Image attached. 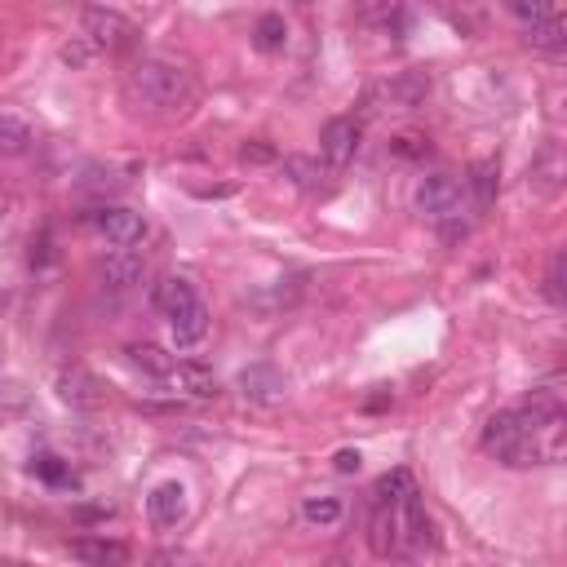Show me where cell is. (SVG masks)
I'll return each mask as SVG.
<instances>
[{"label": "cell", "instance_id": "6da1fadb", "mask_svg": "<svg viewBox=\"0 0 567 567\" xmlns=\"http://www.w3.org/2000/svg\"><path fill=\"white\" fill-rule=\"evenodd\" d=\"M125 98L151 111H182L196 98V75L169 58H142L125 71Z\"/></svg>", "mask_w": 567, "mask_h": 567}, {"label": "cell", "instance_id": "7a4b0ae2", "mask_svg": "<svg viewBox=\"0 0 567 567\" xmlns=\"http://www.w3.org/2000/svg\"><path fill=\"white\" fill-rule=\"evenodd\" d=\"M381 506H386V523H390V554H422L435 545V523L422 510L417 488L394 501H381Z\"/></svg>", "mask_w": 567, "mask_h": 567}, {"label": "cell", "instance_id": "3957f363", "mask_svg": "<svg viewBox=\"0 0 567 567\" xmlns=\"http://www.w3.org/2000/svg\"><path fill=\"white\" fill-rule=\"evenodd\" d=\"M417 213L422 217H430V222H439V226H448V235H465V187L457 182V178H448V174H430V178H422L417 182Z\"/></svg>", "mask_w": 567, "mask_h": 567}, {"label": "cell", "instance_id": "277c9868", "mask_svg": "<svg viewBox=\"0 0 567 567\" xmlns=\"http://www.w3.org/2000/svg\"><path fill=\"white\" fill-rule=\"evenodd\" d=\"M483 448L497 452V461H506V465H515V470L545 461L541 444H536V439L519 426V417H515V413H497L488 426H483Z\"/></svg>", "mask_w": 567, "mask_h": 567}, {"label": "cell", "instance_id": "5b68a950", "mask_svg": "<svg viewBox=\"0 0 567 567\" xmlns=\"http://www.w3.org/2000/svg\"><path fill=\"white\" fill-rule=\"evenodd\" d=\"M80 32H85V40L103 54H125L138 45V27L116 10H85L80 14Z\"/></svg>", "mask_w": 567, "mask_h": 567}, {"label": "cell", "instance_id": "8992f818", "mask_svg": "<svg viewBox=\"0 0 567 567\" xmlns=\"http://www.w3.org/2000/svg\"><path fill=\"white\" fill-rule=\"evenodd\" d=\"M359 138H364V125H359L355 116H338V120L323 125L319 151H323V160H329L333 169H346L351 160L359 155Z\"/></svg>", "mask_w": 567, "mask_h": 567}, {"label": "cell", "instance_id": "52a82bcc", "mask_svg": "<svg viewBox=\"0 0 567 567\" xmlns=\"http://www.w3.org/2000/svg\"><path fill=\"white\" fill-rule=\"evenodd\" d=\"M58 399L71 403V409H103V381L80 364H71L58 373Z\"/></svg>", "mask_w": 567, "mask_h": 567}, {"label": "cell", "instance_id": "ba28073f", "mask_svg": "<svg viewBox=\"0 0 567 567\" xmlns=\"http://www.w3.org/2000/svg\"><path fill=\"white\" fill-rule=\"evenodd\" d=\"M426 94H430V75H426V71H409V75L390 80V85L373 90V94L364 98V107H368V111H373V103H390V107H417Z\"/></svg>", "mask_w": 567, "mask_h": 567}, {"label": "cell", "instance_id": "9c48e42d", "mask_svg": "<svg viewBox=\"0 0 567 567\" xmlns=\"http://www.w3.org/2000/svg\"><path fill=\"white\" fill-rule=\"evenodd\" d=\"M146 510H151L155 528H178V523L187 519V488H182L178 479L155 483L151 497H146Z\"/></svg>", "mask_w": 567, "mask_h": 567}, {"label": "cell", "instance_id": "30bf717a", "mask_svg": "<svg viewBox=\"0 0 567 567\" xmlns=\"http://www.w3.org/2000/svg\"><path fill=\"white\" fill-rule=\"evenodd\" d=\"M142 275H146V262H142V253H133V249H116L111 258L98 262V280H103V288H111V293H125V288L142 284Z\"/></svg>", "mask_w": 567, "mask_h": 567}, {"label": "cell", "instance_id": "8fae6325", "mask_svg": "<svg viewBox=\"0 0 567 567\" xmlns=\"http://www.w3.org/2000/svg\"><path fill=\"white\" fill-rule=\"evenodd\" d=\"M98 231L111 239L116 249H133V245H142V235H146V217L138 209H103L98 213Z\"/></svg>", "mask_w": 567, "mask_h": 567}, {"label": "cell", "instance_id": "7c38bea8", "mask_svg": "<svg viewBox=\"0 0 567 567\" xmlns=\"http://www.w3.org/2000/svg\"><path fill=\"white\" fill-rule=\"evenodd\" d=\"M71 554L80 563H94V567H120V563H129V550L120 541H107V536H75Z\"/></svg>", "mask_w": 567, "mask_h": 567}, {"label": "cell", "instance_id": "4fadbf2b", "mask_svg": "<svg viewBox=\"0 0 567 567\" xmlns=\"http://www.w3.org/2000/svg\"><path fill=\"white\" fill-rule=\"evenodd\" d=\"M169 323H174V342H178V346H196V342L209 333V310H204L200 297H196L191 306H182L178 315H169Z\"/></svg>", "mask_w": 567, "mask_h": 567}, {"label": "cell", "instance_id": "5bb4252c", "mask_svg": "<svg viewBox=\"0 0 567 567\" xmlns=\"http://www.w3.org/2000/svg\"><path fill=\"white\" fill-rule=\"evenodd\" d=\"M239 390H245L249 399H280L284 394V377L271 364H253V368L239 373Z\"/></svg>", "mask_w": 567, "mask_h": 567}, {"label": "cell", "instance_id": "9a60e30c", "mask_svg": "<svg viewBox=\"0 0 567 567\" xmlns=\"http://www.w3.org/2000/svg\"><path fill=\"white\" fill-rule=\"evenodd\" d=\"M151 302H155L160 310H165V315H178L182 306L196 302V284H191L187 275H169V280H160V284H155Z\"/></svg>", "mask_w": 567, "mask_h": 567}, {"label": "cell", "instance_id": "2e32d148", "mask_svg": "<svg viewBox=\"0 0 567 567\" xmlns=\"http://www.w3.org/2000/svg\"><path fill=\"white\" fill-rule=\"evenodd\" d=\"M169 381H174L178 390H191V394H200V399H213V394H217V377H213L204 364H174Z\"/></svg>", "mask_w": 567, "mask_h": 567}, {"label": "cell", "instance_id": "e0dca14e", "mask_svg": "<svg viewBox=\"0 0 567 567\" xmlns=\"http://www.w3.org/2000/svg\"><path fill=\"white\" fill-rule=\"evenodd\" d=\"M528 40H532V49H541V54H563V49H567V23H563L558 14H550V19H541V23L528 27Z\"/></svg>", "mask_w": 567, "mask_h": 567}, {"label": "cell", "instance_id": "ac0fdd59", "mask_svg": "<svg viewBox=\"0 0 567 567\" xmlns=\"http://www.w3.org/2000/svg\"><path fill=\"white\" fill-rule=\"evenodd\" d=\"M125 355H129L133 368H142V373H151V377H160V381H169V373H174V355H165V351L151 346V342H138V346H129Z\"/></svg>", "mask_w": 567, "mask_h": 567}, {"label": "cell", "instance_id": "d6986e66", "mask_svg": "<svg viewBox=\"0 0 567 567\" xmlns=\"http://www.w3.org/2000/svg\"><path fill=\"white\" fill-rule=\"evenodd\" d=\"M497 187H501V169L497 160H474L470 165V191L479 204H493L497 200Z\"/></svg>", "mask_w": 567, "mask_h": 567}, {"label": "cell", "instance_id": "ffe728a7", "mask_svg": "<svg viewBox=\"0 0 567 567\" xmlns=\"http://www.w3.org/2000/svg\"><path fill=\"white\" fill-rule=\"evenodd\" d=\"M32 151V129L19 120V116H0V155L5 160H19Z\"/></svg>", "mask_w": 567, "mask_h": 567}, {"label": "cell", "instance_id": "44dd1931", "mask_svg": "<svg viewBox=\"0 0 567 567\" xmlns=\"http://www.w3.org/2000/svg\"><path fill=\"white\" fill-rule=\"evenodd\" d=\"M302 519L315 523V528H333V523H342V501L338 497H306Z\"/></svg>", "mask_w": 567, "mask_h": 567}, {"label": "cell", "instance_id": "7402d4cb", "mask_svg": "<svg viewBox=\"0 0 567 567\" xmlns=\"http://www.w3.org/2000/svg\"><path fill=\"white\" fill-rule=\"evenodd\" d=\"M253 40H258V49L280 54V49L288 45V27H284V19H280V14H262L258 27H253Z\"/></svg>", "mask_w": 567, "mask_h": 567}, {"label": "cell", "instance_id": "603a6c76", "mask_svg": "<svg viewBox=\"0 0 567 567\" xmlns=\"http://www.w3.org/2000/svg\"><path fill=\"white\" fill-rule=\"evenodd\" d=\"M284 174H288V178H293L302 191H315V187L323 182V169L315 165L310 155H288V160H284Z\"/></svg>", "mask_w": 567, "mask_h": 567}, {"label": "cell", "instance_id": "cb8c5ba5", "mask_svg": "<svg viewBox=\"0 0 567 567\" xmlns=\"http://www.w3.org/2000/svg\"><path fill=\"white\" fill-rule=\"evenodd\" d=\"M390 19H399V0H359V23L390 27Z\"/></svg>", "mask_w": 567, "mask_h": 567}, {"label": "cell", "instance_id": "d4e9b609", "mask_svg": "<svg viewBox=\"0 0 567 567\" xmlns=\"http://www.w3.org/2000/svg\"><path fill=\"white\" fill-rule=\"evenodd\" d=\"M417 483H413V474L409 470H390V474H381L377 479V501H394V497H403V493H413Z\"/></svg>", "mask_w": 567, "mask_h": 567}, {"label": "cell", "instance_id": "484cf974", "mask_svg": "<svg viewBox=\"0 0 567 567\" xmlns=\"http://www.w3.org/2000/svg\"><path fill=\"white\" fill-rule=\"evenodd\" d=\"M506 10L519 19V23H541V19H550L554 14V0H506Z\"/></svg>", "mask_w": 567, "mask_h": 567}, {"label": "cell", "instance_id": "4316f807", "mask_svg": "<svg viewBox=\"0 0 567 567\" xmlns=\"http://www.w3.org/2000/svg\"><path fill=\"white\" fill-rule=\"evenodd\" d=\"M32 470H36V474H40L45 483H71V470H67V465H62V461H58L54 452H40Z\"/></svg>", "mask_w": 567, "mask_h": 567}, {"label": "cell", "instance_id": "83f0119b", "mask_svg": "<svg viewBox=\"0 0 567 567\" xmlns=\"http://www.w3.org/2000/svg\"><path fill=\"white\" fill-rule=\"evenodd\" d=\"M390 146H394V155H403V160H422V155L430 151V138H422V133H399Z\"/></svg>", "mask_w": 567, "mask_h": 567}, {"label": "cell", "instance_id": "f1b7e54d", "mask_svg": "<svg viewBox=\"0 0 567 567\" xmlns=\"http://www.w3.org/2000/svg\"><path fill=\"white\" fill-rule=\"evenodd\" d=\"M239 160H245V165H271L275 146H267V142H245V146H239Z\"/></svg>", "mask_w": 567, "mask_h": 567}, {"label": "cell", "instance_id": "f546056e", "mask_svg": "<svg viewBox=\"0 0 567 567\" xmlns=\"http://www.w3.org/2000/svg\"><path fill=\"white\" fill-rule=\"evenodd\" d=\"M359 461H364V457H359L355 448H346V452H338V461H333V465H338V474H355V470H359Z\"/></svg>", "mask_w": 567, "mask_h": 567}, {"label": "cell", "instance_id": "4dcf8cb0", "mask_svg": "<svg viewBox=\"0 0 567 567\" xmlns=\"http://www.w3.org/2000/svg\"><path fill=\"white\" fill-rule=\"evenodd\" d=\"M545 293H550V302H554V306H563V284H558V262L550 267V280H545Z\"/></svg>", "mask_w": 567, "mask_h": 567}, {"label": "cell", "instance_id": "1f68e13d", "mask_svg": "<svg viewBox=\"0 0 567 567\" xmlns=\"http://www.w3.org/2000/svg\"><path fill=\"white\" fill-rule=\"evenodd\" d=\"M302 5H306V0H302Z\"/></svg>", "mask_w": 567, "mask_h": 567}]
</instances>
